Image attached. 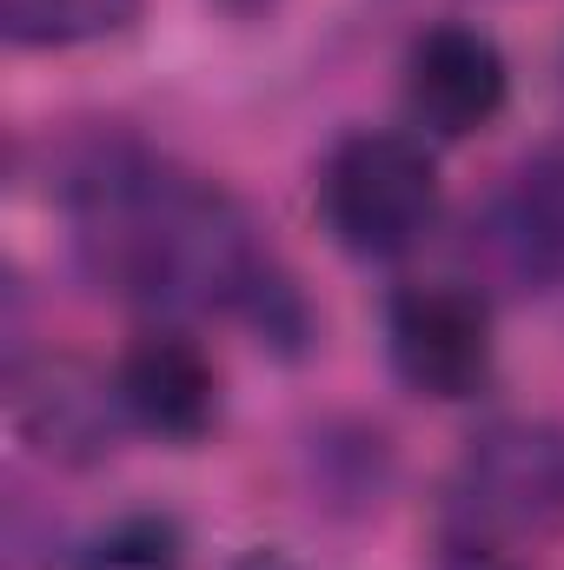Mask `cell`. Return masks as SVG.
Here are the masks:
<instances>
[{
	"label": "cell",
	"mask_w": 564,
	"mask_h": 570,
	"mask_svg": "<svg viewBox=\"0 0 564 570\" xmlns=\"http://www.w3.org/2000/svg\"><path fill=\"white\" fill-rule=\"evenodd\" d=\"M438 570H512V558H505V544H485V538H445V564Z\"/></svg>",
	"instance_id": "30bf717a"
},
{
	"label": "cell",
	"mask_w": 564,
	"mask_h": 570,
	"mask_svg": "<svg viewBox=\"0 0 564 570\" xmlns=\"http://www.w3.org/2000/svg\"><path fill=\"white\" fill-rule=\"evenodd\" d=\"M233 570H292V564H285L280 551H253V558H240Z\"/></svg>",
	"instance_id": "8fae6325"
},
{
	"label": "cell",
	"mask_w": 564,
	"mask_h": 570,
	"mask_svg": "<svg viewBox=\"0 0 564 570\" xmlns=\"http://www.w3.org/2000/svg\"><path fill=\"white\" fill-rule=\"evenodd\" d=\"M319 206L346 253L399 259L438 219V166L412 134H352L325 159Z\"/></svg>",
	"instance_id": "7a4b0ae2"
},
{
	"label": "cell",
	"mask_w": 564,
	"mask_h": 570,
	"mask_svg": "<svg viewBox=\"0 0 564 570\" xmlns=\"http://www.w3.org/2000/svg\"><path fill=\"white\" fill-rule=\"evenodd\" d=\"M114 399L127 405V419L146 425L166 444H193L213 431L220 412V379L206 365V352L179 332H146L140 345H127L120 358V379H114Z\"/></svg>",
	"instance_id": "8992f818"
},
{
	"label": "cell",
	"mask_w": 564,
	"mask_h": 570,
	"mask_svg": "<svg viewBox=\"0 0 564 570\" xmlns=\"http://www.w3.org/2000/svg\"><path fill=\"white\" fill-rule=\"evenodd\" d=\"M451 531L485 544H538L564 531V425L505 419L471 438L451 478Z\"/></svg>",
	"instance_id": "3957f363"
},
{
	"label": "cell",
	"mask_w": 564,
	"mask_h": 570,
	"mask_svg": "<svg viewBox=\"0 0 564 570\" xmlns=\"http://www.w3.org/2000/svg\"><path fill=\"white\" fill-rule=\"evenodd\" d=\"M74 219L87 266L127 298L220 305L253 318L280 345L305 332V312L273 253L253 239L246 213L220 186L146 159L140 146L94 153L74 173Z\"/></svg>",
	"instance_id": "6da1fadb"
},
{
	"label": "cell",
	"mask_w": 564,
	"mask_h": 570,
	"mask_svg": "<svg viewBox=\"0 0 564 570\" xmlns=\"http://www.w3.org/2000/svg\"><path fill=\"white\" fill-rule=\"evenodd\" d=\"M140 13V0H0V33L13 47H80L107 40Z\"/></svg>",
	"instance_id": "ba28073f"
},
{
	"label": "cell",
	"mask_w": 564,
	"mask_h": 570,
	"mask_svg": "<svg viewBox=\"0 0 564 570\" xmlns=\"http://www.w3.org/2000/svg\"><path fill=\"white\" fill-rule=\"evenodd\" d=\"M80 570H186V551H179V531L166 518H127L87 544Z\"/></svg>",
	"instance_id": "9c48e42d"
},
{
	"label": "cell",
	"mask_w": 564,
	"mask_h": 570,
	"mask_svg": "<svg viewBox=\"0 0 564 570\" xmlns=\"http://www.w3.org/2000/svg\"><path fill=\"white\" fill-rule=\"evenodd\" d=\"M386 338L399 379L425 399H471L492 379V305L465 285H406Z\"/></svg>",
	"instance_id": "277c9868"
},
{
	"label": "cell",
	"mask_w": 564,
	"mask_h": 570,
	"mask_svg": "<svg viewBox=\"0 0 564 570\" xmlns=\"http://www.w3.org/2000/svg\"><path fill=\"white\" fill-rule=\"evenodd\" d=\"M492 246L525 285H564V146H538L492 206Z\"/></svg>",
	"instance_id": "52a82bcc"
},
{
	"label": "cell",
	"mask_w": 564,
	"mask_h": 570,
	"mask_svg": "<svg viewBox=\"0 0 564 570\" xmlns=\"http://www.w3.org/2000/svg\"><path fill=\"white\" fill-rule=\"evenodd\" d=\"M505 53L492 33L478 27H431L412 40V60H406V100L431 134L458 140V134H478L498 120L505 107Z\"/></svg>",
	"instance_id": "5b68a950"
}]
</instances>
